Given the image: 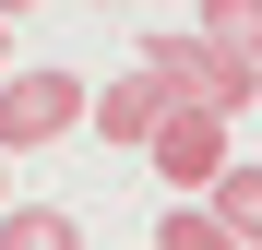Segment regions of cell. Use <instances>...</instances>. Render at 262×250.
<instances>
[{"mask_svg": "<svg viewBox=\"0 0 262 250\" xmlns=\"http://www.w3.org/2000/svg\"><path fill=\"white\" fill-rule=\"evenodd\" d=\"M96 12H107V0H96Z\"/></svg>", "mask_w": 262, "mask_h": 250, "instance_id": "cell-12", "label": "cell"}, {"mask_svg": "<svg viewBox=\"0 0 262 250\" xmlns=\"http://www.w3.org/2000/svg\"><path fill=\"white\" fill-rule=\"evenodd\" d=\"M143 72L167 83V107H214V119H250V96H262V72L203 48V36H143Z\"/></svg>", "mask_w": 262, "mask_h": 250, "instance_id": "cell-1", "label": "cell"}, {"mask_svg": "<svg viewBox=\"0 0 262 250\" xmlns=\"http://www.w3.org/2000/svg\"><path fill=\"white\" fill-rule=\"evenodd\" d=\"M0 72H12V12H0Z\"/></svg>", "mask_w": 262, "mask_h": 250, "instance_id": "cell-9", "label": "cell"}, {"mask_svg": "<svg viewBox=\"0 0 262 250\" xmlns=\"http://www.w3.org/2000/svg\"><path fill=\"white\" fill-rule=\"evenodd\" d=\"M227 131H238V119H214V107H167L143 155H155V179H167V191H191V202H203V191L238 167V143H227Z\"/></svg>", "mask_w": 262, "mask_h": 250, "instance_id": "cell-3", "label": "cell"}, {"mask_svg": "<svg viewBox=\"0 0 262 250\" xmlns=\"http://www.w3.org/2000/svg\"><path fill=\"white\" fill-rule=\"evenodd\" d=\"M0 12H12V24H24V12H36V0H0Z\"/></svg>", "mask_w": 262, "mask_h": 250, "instance_id": "cell-11", "label": "cell"}, {"mask_svg": "<svg viewBox=\"0 0 262 250\" xmlns=\"http://www.w3.org/2000/svg\"><path fill=\"white\" fill-rule=\"evenodd\" d=\"M155 250H238V238L214 226V202H167V215H155Z\"/></svg>", "mask_w": 262, "mask_h": 250, "instance_id": "cell-8", "label": "cell"}, {"mask_svg": "<svg viewBox=\"0 0 262 250\" xmlns=\"http://www.w3.org/2000/svg\"><path fill=\"white\" fill-rule=\"evenodd\" d=\"M83 107H96L83 72H0V155H36V143L83 131Z\"/></svg>", "mask_w": 262, "mask_h": 250, "instance_id": "cell-2", "label": "cell"}, {"mask_svg": "<svg viewBox=\"0 0 262 250\" xmlns=\"http://www.w3.org/2000/svg\"><path fill=\"white\" fill-rule=\"evenodd\" d=\"M0 250H83V215H60V202H0Z\"/></svg>", "mask_w": 262, "mask_h": 250, "instance_id": "cell-6", "label": "cell"}, {"mask_svg": "<svg viewBox=\"0 0 262 250\" xmlns=\"http://www.w3.org/2000/svg\"><path fill=\"white\" fill-rule=\"evenodd\" d=\"M155 119H167V83H155V72H119V83H96L83 131H96V143H131V155H143V143H155Z\"/></svg>", "mask_w": 262, "mask_h": 250, "instance_id": "cell-4", "label": "cell"}, {"mask_svg": "<svg viewBox=\"0 0 262 250\" xmlns=\"http://www.w3.org/2000/svg\"><path fill=\"white\" fill-rule=\"evenodd\" d=\"M0 202H12V155H0Z\"/></svg>", "mask_w": 262, "mask_h": 250, "instance_id": "cell-10", "label": "cell"}, {"mask_svg": "<svg viewBox=\"0 0 262 250\" xmlns=\"http://www.w3.org/2000/svg\"><path fill=\"white\" fill-rule=\"evenodd\" d=\"M191 36H203V48H227V60H250V72H262V0H203V24H191Z\"/></svg>", "mask_w": 262, "mask_h": 250, "instance_id": "cell-7", "label": "cell"}, {"mask_svg": "<svg viewBox=\"0 0 262 250\" xmlns=\"http://www.w3.org/2000/svg\"><path fill=\"white\" fill-rule=\"evenodd\" d=\"M203 202H214V226H227L238 250H262V155H238V167H227Z\"/></svg>", "mask_w": 262, "mask_h": 250, "instance_id": "cell-5", "label": "cell"}]
</instances>
